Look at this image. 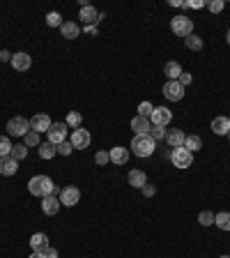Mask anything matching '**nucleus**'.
Listing matches in <instances>:
<instances>
[{
	"label": "nucleus",
	"instance_id": "2f4dec72",
	"mask_svg": "<svg viewBox=\"0 0 230 258\" xmlns=\"http://www.w3.org/2000/svg\"><path fill=\"white\" fill-rule=\"evenodd\" d=\"M9 155H12V143H9L7 136H0V159L9 157Z\"/></svg>",
	"mask_w": 230,
	"mask_h": 258
},
{
	"label": "nucleus",
	"instance_id": "bb28decb",
	"mask_svg": "<svg viewBox=\"0 0 230 258\" xmlns=\"http://www.w3.org/2000/svg\"><path fill=\"white\" fill-rule=\"evenodd\" d=\"M214 224L221 228V231H230V212H219L214 214Z\"/></svg>",
	"mask_w": 230,
	"mask_h": 258
},
{
	"label": "nucleus",
	"instance_id": "49530a36",
	"mask_svg": "<svg viewBox=\"0 0 230 258\" xmlns=\"http://www.w3.org/2000/svg\"><path fill=\"white\" fill-rule=\"evenodd\" d=\"M221 258H230V256H221Z\"/></svg>",
	"mask_w": 230,
	"mask_h": 258
},
{
	"label": "nucleus",
	"instance_id": "6e6552de",
	"mask_svg": "<svg viewBox=\"0 0 230 258\" xmlns=\"http://www.w3.org/2000/svg\"><path fill=\"white\" fill-rule=\"evenodd\" d=\"M150 118H152V125L154 127H166V125H170V120H173V111H168L166 106H154Z\"/></svg>",
	"mask_w": 230,
	"mask_h": 258
},
{
	"label": "nucleus",
	"instance_id": "58836bf2",
	"mask_svg": "<svg viewBox=\"0 0 230 258\" xmlns=\"http://www.w3.org/2000/svg\"><path fill=\"white\" fill-rule=\"evenodd\" d=\"M191 81H194V76H191L189 71H182V74H180V79H177V83H180L182 88H186V86H191Z\"/></svg>",
	"mask_w": 230,
	"mask_h": 258
},
{
	"label": "nucleus",
	"instance_id": "dca6fc26",
	"mask_svg": "<svg viewBox=\"0 0 230 258\" xmlns=\"http://www.w3.org/2000/svg\"><path fill=\"white\" fill-rule=\"evenodd\" d=\"M60 198L58 196H44L42 198V212L44 214H49V217H53L58 210H60Z\"/></svg>",
	"mask_w": 230,
	"mask_h": 258
},
{
	"label": "nucleus",
	"instance_id": "9d476101",
	"mask_svg": "<svg viewBox=\"0 0 230 258\" xmlns=\"http://www.w3.org/2000/svg\"><path fill=\"white\" fill-rule=\"evenodd\" d=\"M161 92H164V97L170 99V102H180V99L184 97V88H182L177 81H168V83L164 86Z\"/></svg>",
	"mask_w": 230,
	"mask_h": 258
},
{
	"label": "nucleus",
	"instance_id": "473e14b6",
	"mask_svg": "<svg viewBox=\"0 0 230 258\" xmlns=\"http://www.w3.org/2000/svg\"><path fill=\"white\" fill-rule=\"evenodd\" d=\"M198 224H200V226H212V224H214V212L203 210V212L198 214Z\"/></svg>",
	"mask_w": 230,
	"mask_h": 258
},
{
	"label": "nucleus",
	"instance_id": "39448f33",
	"mask_svg": "<svg viewBox=\"0 0 230 258\" xmlns=\"http://www.w3.org/2000/svg\"><path fill=\"white\" fill-rule=\"evenodd\" d=\"M30 132V120H26L23 116L12 118L7 122V134L9 136H26Z\"/></svg>",
	"mask_w": 230,
	"mask_h": 258
},
{
	"label": "nucleus",
	"instance_id": "0eeeda50",
	"mask_svg": "<svg viewBox=\"0 0 230 258\" xmlns=\"http://www.w3.org/2000/svg\"><path fill=\"white\" fill-rule=\"evenodd\" d=\"M71 145H74V150H85L90 145V141H92V136H90L88 129H83V127H79V129H74L71 132Z\"/></svg>",
	"mask_w": 230,
	"mask_h": 258
},
{
	"label": "nucleus",
	"instance_id": "de8ad7c7",
	"mask_svg": "<svg viewBox=\"0 0 230 258\" xmlns=\"http://www.w3.org/2000/svg\"><path fill=\"white\" fill-rule=\"evenodd\" d=\"M228 141H230V134H228Z\"/></svg>",
	"mask_w": 230,
	"mask_h": 258
},
{
	"label": "nucleus",
	"instance_id": "6ab92c4d",
	"mask_svg": "<svg viewBox=\"0 0 230 258\" xmlns=\"http://www.w3.org/2000/svg\"><path fill=\"white\" fill-rule=\"evenodd\" d=\"M212 132L216 136H228L230 134V120L226 116H219L212 120Z\"/></svg>",
	"mask_w": 230,
	"mask_h": 258
},
{
	"label": "nucleus",
	"instance_id": "20e7f679",
	"mask_svg": "<svg viewBox=\"0 0 230 258\" xmlns=\"http://www.w3.org/2000/svg\"><path fill=\"white\" fill-rule=\"evenodd\" d=\"M170 161H173L175 169H189V166L194 164V152H189L184 145H182V148H173Z\"/></svg>",
	"mask_w": 230,
	"mask_h": 258
},
{
	"label": "nucleus",
	"instance_id": "aec40b11",
	"mask_svg": "<svg viewBox=\"0 0 230 258\" xmlns=\"http://www.w3.org/2000/svg\"><path fill=\"white\" fill-rule=\"evenodd\" d=\"M18 171V161L14 159V157H2L0 159V175H14Z\"/></svg>",
	"mask_w": 230,
	"mask_h": 258
},
{
	"label": "nucleus",
	"instance_id": "f03ea898",
	"mask_svg": "<svg viewBox=\"0 0 230 258\" xmlns=\"http://www.w3.org/2000/svg\"><path fill=\"white\" fill-rule=\"evenodd\" d=\"M131 150L136 157H150L152 152L157 150V141L152 138L150 134H143V136H133L131 138Z\"/></svg>",
	"mask_w": 230,
	"mask_h": 258
},
{
	"label": "nucleus",
	"instance_id": "f3484780",
	"mask_svg": "<svg viewBox=\"0 0 230 258\" xmlns=\"http://www.w3.org/2000/svg\"><path fill=\"white\" fill-rule=\"evenodd\" d=\"M184 138H186V134L182 132V129H168L164 141L168 143L170 148H182V145H184Z\"/></svg>",
	"mask_w": 230,
	"mask_h": 258
},
{
	"label": "nucleus",
	"instance_id": "a19ab883",
	"mask_svg": "<svg viewBox=\"0 0 230 258\" xmlns=\"http://www.w3.org/2000/svg\"><path fill=\"white\" fill-rule=\"evenodd\" d=\"M12 55H14V53H9L7 49H2V51H0V63H7V60H12Z\"/></svg>",
	"mask_w": 230,
	"mask_h": 258
},
{
	"label": "nucleus",
	"instance_id": "c85d7f7f",
	"mask_svg": "<svg viewBox=\"0 0 230 258\" xmlns=\"http://www.w3.org/2000/svg\"><path fill=\"white\" fill-rule=\"evenodd\" d=\"M65 122H67V127H71V129H79L81 122H83V116H81L79 111H69V113H67V120H65Z\"/></svg>",
	"mask_w": 230,
	"mask_h": 258
},
{
	"label": "nucleus",
	"instance_id": "7ed1b4c3",
	"mask_svg": "<svg viewBox=\"0 0 230 258\" xmlns=\"http://www.w3.org/2000/svg\"><path fill=\"white\" fill-rule=\"evenodd\" d=\"M170 30L175 33L177 37H189L194 35V21L189 17H173V21H170Z\"/></svg>",
	"mask_w": 230,
	"mask_h": 258
},
{
	"label": "nucleus",
	"instance_id": "393cba45",
	"mask_svg": "<svg viewBox=\"0 0 230 258\" xmlns=\"http://www.w3.org/2000/svg\"><path fill=\"white\" fill-rule=\"evenodd\" d=\"M55 155H58V148H55L53 143L44 141L42 145H39V157H42V159H53Z\"/></svg>",
	"mask_w": 230,
	"mask_h": 258
},
{
	"label": "nucleus",
	"instance_id": "cd10ccee",
	"mask_svg": "<svg viewBox=\"0 0 230 258\" xmlns=\"http://www.w3.org/2000/svg\"><path fill=\"white\" fill-rule=\"evenodd\" d=\"M23 145H26V148H39V145H42V141H39V134L30 129V132L23 136Z\"/></svg>",
	"mask_w": 230,
	"mask_h": 258
},
{
	"label": "nucleus",
	"instance_id": "f257e3e1",
	"mask_svg": "<svg viewBox=\"0 0 230 258\" xmlns=\"http://www.w3.org/2000/svg\"><path fill=\"white\" fill-rule=\"evenodd\" d=\"M53 180L49 178V175H35V178H30L28 182V191L37 198H44V196H51L53 194Z\"/></svg>",
	"mask_w": 230,
	"mask_h": 258
},
{
	"label": "nucleus",
	"instance_id": "c756f323",
	"mask_svg": "<svg viewBox=\"0 0 230 258\" xmlns=\"http://www.w3.org/2000/svg\"><path fill=\"white\" fill-rule=\"evenodd\" d=\"M9 157H14L16 161H23L28 157V148L23 145V143H18V145H12V155Z\"/></svg>",
	"mask_w": 230,
	"mask_h": 258
},
{
	"label": "nucleus",
	"instance_id": "37998d69",
	"mask_svg": "<svg viewBox=\"0 0 230 258\" xmlns=\"http://www.w3.org/2000/svg\"><path fill=\"white\" fill-rule=\"evenodd\" d=\"M83 30H85L88 35H97V33H99V30H97V26H85Z\"/></svg>",
	"mask_w": 230,
	"mask_h": 258
},
{
	"label": "nucleus",
	"instance_id": "a878e982",
	"mask_svg": "<svg viewBox=\"0 0 230 258\" xmlns=\"http://www.w3.org/2000/svg\"><path fill=\"white\" fill-rule=\"evenodd\" d=\"M184 44L189 51H203V37L189 35V37H184Z\"/></svg>",
	"mask_w": 230,
	"mask_h": 258
},
{
	"label": "nucleus",
	"instance_id": "423d86ee",
	"mask_svg": "<svg viewBox=\"0 0 230 258\" xmlns=\"http://www.w3.org/2000/svg\"><path fill=\"white\" fill-rule=\"evenodd\" d=\"M67 122H53L51 125V129L46 132V136H49V143H53V145H60L62 141H67Z\"/></svg>",
	"mask_w": 230,
	"mask_h": 258
},
{
	"label": "nucleus",
	"instance_id": "ddd939ff",
	"mask_svg": "<svg viewBox=\"0 0 230 258\" xmlns=\"http://www.w3.org/2000/svg\"><path fill=\"white\" fill-rule=\"evenodd\" d=\"M30 249L35 254H46V249H49V235L46 233H35L30 238Z\"/></svg>",
	"mask_w": 230,
	"mask_h": 258
},
{
	"label": "nucleus",
	"instance_id": "c03bdc74",
	"mask_svg": "<svg viewBox=\"0 0 230 258\" xmlns=\"http://www.w3.org/2000/svg\"><path fill=\"white\" fill-rule=\"evenodd\" d=\"M28 258H46V256H44V254H35V251H33V254H30Z\"/></svg>",
	"mask_w": 230,
	"mask_h": 258
},
{
	"label": "nucleus",
	"instance_id": "b1692460",
	"mask_svg": "<svg viewBox=\"0 0 230 258\" xmlns=\"http://www.w3.org/2000/svg\"><path fill=\"white\" fill-rule=\"evenodd\" d=\"M184 148L189 152H198L200 148H203V138H200L198 134H189V136L184 138Z\"/></svg>",
	"mask_w": 230,
	"mask_h": 258
},
{
	"label": "nucleus",
	"instance_id": "e433bc0d",
	"mask_svg": "<svg viewBox=\"0 0 230 258\" xmlns=\"http://www.w3.org/2000/svg\"><path fill=\"white\" fill-rule=\"evenodd\" d=\"M95 161H97L99 166H106L108 161H111V155H108V152H104V150H99L97 155H95Z\"/></svg>",
	"mask_w": 230,
	"mask_h": 258
},
{
	"label": "nucleus",
	"instance_id": "2eb2a0df",
	"mask_svg": "<svg viewBox=\"0 0 230 258\" xmlns=\"http://www.w3.org/2000/svg\"><path fill=\"white\" fill-rule=\"evenodd\" d=\"M131 129L136 136H143V134H150L152 129V122H150V118H143V116H136L131 120Z\"/></svg>",
	"mask_w": 230,
	"mask_h": 258
},
{
	"label": "nucleus",
	"instance_id": "f704fd0d",
	"mask_svg": "<svg viewBox=\"0 0 230 258\" xmlns=\"http://www.w3.org/2000/svg\"><path fill=\"white\" fill-rule=\"evenodd\" d=\"M58 148V152H60L62 157H67V155H71V150H74V145H71V141H62L60 145H55Z\"/></svg>",
	"mask_w": 230,
	"mask_h": 258
},
{
	"label": "nucleus",
	"instance_id": "c9c22d12",
	"mask_svg": "<svg viewBox=\"0 0 230 258\" xmlns=\"http://www.w3.org/2000/svg\"><path fill=\"white\" fill-rule=\"evenodd\" d=\"M223 5H226V2H223V0H212V2H207V5H205V7L210 9V12H212V14H219V12H221V9H223Z\"/></svg>",
	"mask_w": 230,
	"mask_h": 258
},
{
	"label": "nucleus",
	"instance_id": "72a5a7b5",
	"mask_svg": "<svg viewBox=\"0 0 230 258\" xmlns=\"http://www.w3.org/2000/svg\"><path fill=\"white\" fill-rule=\"evenodd\" d=\"M152 111H154V106H152L150 102H141V104H138V116L150 118V116H152Z\"/></svg>",
	"mask_w": 230,
	"mask_h": 258
},
{
	"label": "nucleus",
	"instance_id": "09e8293b",
	"mask_svg": "<svg viewBox=\"0 0 230 258\" xmlns=\"http://www.w3.org/2000/svg\"><path fill=\"white\" fill-rule=\"evenodd\" d=\"M228 120H230V116H228Z\"/></svg>",
	"mask_w": 230,
	"mask_h": 258
},
{
	"label": "nucleus",
	"instance_id": "1a4fd4ad",
	"mask_svg": "<svg viewBox=\"0 0 230 258\" xmlns=\"http://www.w3.org/2000/svg\"><path fill=\"white\" fill-rule=\"evenodd\" d=\"M51 118L46 116V113H35V116L30 118V129L37 134H42V132H49L51 129Z\"/></svg>",
	"mask_w": 230,
	"mask_h": 258
},
{
	"label": "nucleus",
	"instance_id": "f8f14e48",
	"mask_svg": "<svg viewBox=\"0 0 230 258\" xmlns=\"http://www.w3.org/2000/svg\"><path fill=\"white\" fill-rule=\"evenodd\" d=\"M79 18H81V23H85V26H97L99 23V12L92 7V5H88V7H81Z\"/></svg>",
	"mask_w": 230,
	"mask_h": 258
},
{
	"label": "nucleus",
	"instance_id": "79ce46f5",
	"mask_svg": "<svg viewBox=\"0 0 230 258\" xmlns=\"http://www.w3.org/2000/svg\"><path fill=\"white\" fill-rule=\"evenodd\" d=\"M46 258H58V251L53 249V247H49V249H46V254H44Z\"/></svg>",
	"mask_w": 230,
	"mask_h": 258
},
{
	"label": "nucleus",
	"instance_id": "a211bd4d",
	"mask_svg": "<svg viewBox=\"0 0 230 258\" xmlns=\"http://www.w3.org/2000/svg\"><path fill=\"white\" fill-rule=\"evenodd\" d=\"M127 180H129V185H131V187H136V189H143L145 185H148V175H145V171H138V169L129 171Z\"/></svg>",
	"mask_w": 230,
	"mask_h": 258
},
{
	"label": "nucleus",
	"instance_id": "a18cd8bd",
	"mask_svg": "<svg viewBox=\"0 0 230 258\" xmlns=\"http://www.w3.org/2000/svg\"><path fill=\"white\" fill-rule=\"evenodd\" d=\"M226 39H228V44H230V30H228V35H226Z\"/></svg>",
	"mask_w": 230,
	"mask_h": 258
},
{
	"label": "nucleus",
	"instance_id": "412c9836",
	"mask_svg": "<svg viewBox=\"0 0 230 258\" xmlns=\"http://www.w3.org/2000/svg\"><path fill=\"white\" fill-rule=\"evenodd\" d=\"M60 33L65 39H76L81 35V26L79 23H74V21H65L60 26Z\"/></svg>",
	"mask_w": 230,
	"mask_h": 258
},
{
	"label": "nucleus",
	"instance_id": "9b49d317",
	"mask_svg": "<svg viewBox=\"0 0 230 258\" xmlns=\"http://www.w3.org/2000/svg\"><path fill=\"white\" fill-rule=\"evenodd\" d=\"M81 201V191H79V187H65L60 191V203L62 205H67V207H74V205Z\"/></svg>",
	"mask_w": 230,
	"mask_h": 258
},
{
	"label": "nucleus",
	"instance_id": "4468645a",
	"mask_svg": "<svg viewBox=\"0 0 230 258\" xmlns=\"http://www.w3.org/2000/svg\"><path fill=\"white\" fill-rule=\"evenodd\" d=\"M30 65H33V58L28 53H23V51H18V53L12 55V67L16 71H26L30 69Z\"/></svg>",
	"mask_w": 230,
	"mask_h": 258
},
{
	"label": "nucleus",
	"instance_id": "7c9ffc66",
	"mask_svg": "<svg viewBox=\"0 0 230 258\" xmlns=\"http://www.w3.org/2000/svg\"><path fill=\"white\" fill-rule=\"evenodd\" d=\"M46 23H49L51 28H60L65 21H62L60 12H49V14H46Z\"/></svg>",
	"mask_w": 230,
	"mask_h": 258
},
{
	"label": "nucleus",
	"instance_id": "4c0bfd02",
	"mask_svg": "<svg viewBox=\"0 0 230 258\" xmlns=\"http://www.w3.org/2000/svg\"><path fill=\"white\" fill-rule=\"evenodd\" d=\"M150 136L154 138V141H161V138H166V129H164V127H152Z\"/></svg>",
	"mask_w": 230,
	"mask_h": 258
},
{
	"label": "nucleus",
	"instance_id": "4be33fe9",
	"mask_svg": "<svg viewBox=\"0 0 230 258\" xmlns=\"http://www.w3.org/2000/svg\"><path fill=\"white\" fill-rule=\"evenodd\" d=\"M111 161L113 164H127L129 161V150L127 148H122V145H115V148H111Z\"/></svg>",
	"mask_w": 230,
	"mask_h": 258
},
{
	"label": "nucleus",
	"instance_id": "ea45409f",
	"mask_svg": "<svg viewBox=\"0 0 230 258\" xmlns=\"http://www.w3.org/2000/svg\"><path fill=\"white\" fill-rule=\"evenodd\" d=\"M141 191H143V196H145V198H152V196L157 194V187H154V185H145Z\"/></svg>",
	"mask_w": 230,
	"mask_h": 258
},
{
	"label": "nucleus",
	"instance_id": "5701e85b",
	"mask_svg": "<svg viewBox=\"0 0 230 258\" xmlns=\"http://www.w3.org/2000/svg\"><path fill=\"white\" fill-rule=\"evenodd\" d=\"M164 74L168 76V81H177L180 74H182V65L175 63V60H170V63H166V67H164Z\"/></svg>",
	"mask_w": 230,
	"mask_h": 258
}]
</instances>
